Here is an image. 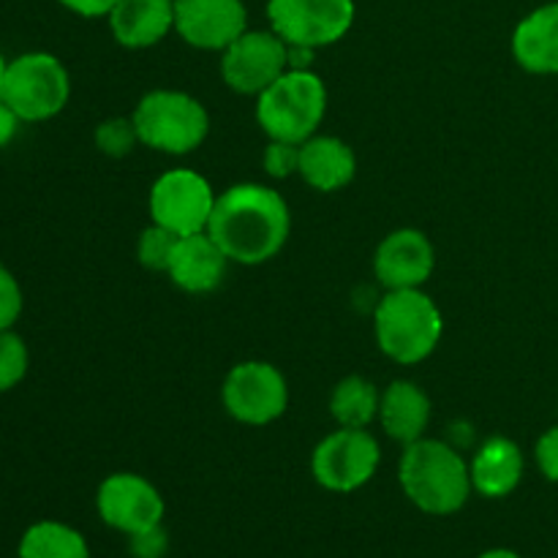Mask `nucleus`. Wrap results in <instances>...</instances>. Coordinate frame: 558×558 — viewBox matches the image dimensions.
<instances>
[{"mask_svg": "<svg viewBox=\"0 0 558 558\" xmlns=\"http://www.w3.org/2000/svg\"><path fill=\"white\" fill-rule=\"evenodd\" d=\"M107 22L120 47L150 49L174 31V0H118Z\"/></svg>", "mask_w": 558, "mask_h": 558, "instance_id": "a211bd4d", "label": "nucleus"}, {"mask_svg": "<svg viewBox=\"0 0 558 558\" xmlns=\"http://www.w3.org/2000/svg\"><path fill=\"white\" fill-rule=\"evenodd\" d=\"M526 472V458L518 441L507 436H490L477 447L474 458L469 461L472 488L483 499H507L515 494Z\"/></svg>", "mask_w": 558, "mask_h": 558, "instance_id": "dca6fc26", "label": "nucleus"}, {"mask_svg": "<svg viewBox=\"0 0 558 558\" xmlns=\"http://www.w3.org/2000/svg\"><path fill=\"white\" fill-rule=\"evenodd\" d=\"M298 174L314 191L336 194V191L347 189L357 174V156L341 136L314 134L300 145Z\"/></svg>", "mask_w": 558, "mask_h": 558, "instance_id": "6ab92c4d", "label": "nucleus"}, {"mask_svg": "<svg viewBox=\"0 0 558 558\" xmlns=\"http://www.w3.org/2000/svg\"><path fill=\"white\" fill-rule=\"evenodd\" d=\"M134 145H140V136H136L134 120L131 118H109L98 123L96 147L104 156L123 158L134 150Z\"/></svg>", "mask_w": 558, "mask_h": 558, "instance_id": "393cba45", "label": "nucleus"}, {"mask_svg": "<svg viewBox=\"0 0 558 558\" xmlns=\"http://www.w3.org/2000/svg\"><path fill=\"white\" fill-rule=\"evenodd\" d=\"M248 31L243 0H174V33L202 52H223Z\"/></svg>", "mask_w": 558, "mask_h": 558, "instance_id": "ddd939ff", "label": "nucleus"}, {"mask_svg": "<svg viewBox=\"0 0 558 558\" xmlns=\"http://www.w3.org/2000/svg\"><path fill=\"white\" fill-rule=\"evenodd\" d=\"M22 287L14 272L0 262V330H14V325L22 316Z\"/></svg>", "mask_w": 558, "mask_h": 558, "instance_id": "bb28decb", "label": "nucleus"}, {"mask_svg": "<svg viewBox=\"0 0 558 558\" xmlns=\"http://www.w3.org/2000/svg\"><path fill=\"white\" fill-rule=\"evenodd\" d=\"M20 114L0 98V147L11 145V140H14L16 131H20Z\"/></svg>", "mask_w": 558, "mask_h": 558, "instance_id": "7c9ffc66", "label": "nucleus"}, {"mask_svg": "<svg viewBox=\"0 0 558 558\" xmlns=\"http://www.w3.org/2000/svg\"><path fill=\"white\" fill-rule=\"evenodd\" d=\"M436 270V248L420 229L403 227L387 234L374 254L376 281L385 292L423 289Z\"/></svg>", "mask_w": 558, "mask_h": 558, "instance_id": "4468645a", "label": "nucleus"}, {"mask_svg": "<svg viewBox=\"0 0 558 558\" xmlns=\"http://www.w3.org/2000/svg\"><path fill=\"white\" fill-rule=\"evenodd\" d=\"M20 558H90L85 534L63 521H36L16 545Z\"/></svg>", "mask_w": 558, "mask_h": 558, "instance_id": "4be33fe9", "label": "nucleus"}, {"mask_svg": "<svg viewBox=\"0 0 558 558\" xmlns=\"http://www.w3.org/2000/svg\"><path fill=\"white\" fill-rule=\"evenodd\" d=\"M5 65H9V60L3 58V52H0V90H3V76H5Z\"/></svg>", "mask_w": 558, "mask_h": 558, "instance_id": "473e14b6", "label": "nucleus"}, {"mask_svg": "<svg viewBox=\"0 0 558 558\" xmlns=\"http://www.w3.org/2000/svg\"><path fill=\"white\" fill-rule=\"evenodd\" d=\"M207 234L232 265H265L287 245L292 213L281 191L265 183H234L218 194Z\"/></svg>", "mask_w": 558, "mask_h": 558, "instance_id": "f257e3e1", "label": "nucleus"}, {"mask_svg": "<svg viewBox=\"0 0 558 558\" xmlns=\"http://www.w3.org/2000/svg\"><path fill=\"white\" fill-rule=\"evenodd\" d=\"M381 390L365 376H343L330 396V414L338 428H371L379 420Z\"/></svg>", "mask_w": 558, "mask_h": 558, "instance_id": "412c9836", "label": "nucleus"}, {"mask_svg": "<svg viewBox=\"0 0 558 558\" xmlns=\"http://www.w3.org/2000/svg\"><path fill=\"white\" fill-rule=\"evenodd\" d=\"M398 483L420 512L434 518L456 515L474 494L466 458L447 441L428 436L403 447Z\"/></svg>", "mask_w": 558, "mask_h": 558, "instance_id": "f03ea898", "label": "nucleus"}, {"mask_svg": "<svg viewBox=\"0 0 558 558\" xmlns=\"http://www.w3.org/2000/svg\"><path fill=\"white\" fill-rule=\"evenodd\" d=\"M0 98L20 114L22 123L58 118L71 98V74L52 52H25L9 60Z\"/></svg>", "mask_w": 558, "mask_h": 558, "instance_id": "423d86ee", "label": "nucleus"}, {"mask_svg": "<svg viewBox=\"0 0 558 558\" xmlns=\"http://www.w3.org/2000/svg\"><path fill=\"white\" fill-rule=\"evenodd\" d=\"M534 463L548 483H558V425L545 430L534 445Z\"/></svg>", "mask_w": 558, "mask_h": 558, "instance_id": "c85d7f7f", "label": "nucleus"}, {"mask_svg": "<svg viewBox=\"0 0 558 558\" xmlns=\"http://www.w3.org/2000/svg\"><path fill=\"white\" fill-rule=\"evenodd\" d=\"M96 512L109 529L131 537L145 529L161 526L167 505L161 490L147 477L136 472H114L98 485Z\"/></svg>", "mask_w": 558, "mask_h": 558, "instance_id": "f8f14e48", "label": "nucleus"}, {"mask_svg": "<svg viewBox=\"0 0 558 558\" xmlns=\"http://www.w3.org/2000/svg\"><path fill=\"white\" fill-rule=\"evenodd\" d=\"M430 417H434V403L428 392L414 381L396 379L381 390L379 425L390 439L401 441L403 447L425 439Z\"/></svg>", "mask_w": 558, "mask_h": 558, "instance_id": "aec40b11", "label": "nucleus"}, {"mask_svg": "<svg viewBox=\"0 0 558 558\" xmlns=\"http://www.w3.org/2000/svg\"><path fill=\"white\" fill-rule=\"evenodd\" d=\"M221 403L243 425H270L289 409L287 376L267 360H243L223 376Z\"/></svg>", "mask_w": 558, "mask_h": 558, "instance_id": "1a4fd4ad", "label": "nucleus"}, {"mask_svg": "<svg viewBox=\"0 0 558 558\" xmlns=\"http://www.w3.org/2000/svg\"><path fill=\"white\" fill-rule=\"evenodd\" d=\"M174 245H178V234H172L169 229L150 221V227L142 229L140 243H136V259H140V265L145 270L167 272L174 254Z\"/></svg>", "mask_w": 558, "mask_h": 558, "instance_id": "b1692460", "label": "nucleus"}, {"mask_svg": "<svg viewBox=\"0 0 558 558\" xmlns=\"http://www.w3.org/2000/svg\"><path fill=\"white\" fill-rule=\"evenodd\" d=\"M289 71V44L276 31H245L221 52V76L229 90L259 96Z\"/></svg>", "mask_w": 558, "mask_h": 558, "instance_id": "9b49d317", "label": "nucleus"}, {"mask_svg": "<svg viewBox=\"0 0 558 558\" xmlns=\"http://www.w3.org/2000/svg\"><path fill=\"white\" fill-rule=\"evenodd\" d=\"M232 262L221 251V245L207 232L178 238L172 262L167 267L169 281L189 294L216 292L227 278Z\"/></svg>", "mask_w": 558, "mask_h": 558, "instance_id": "2eb2a0df", "label": "nucleus"}, {"mask_svg": "<svg viewBox=\"0 0 558 558\" xmlns=\"http://www.w3.org/2000/svg\"><path fill=\"white\" fill-rule=\"evenodd\" d=\"M374 336L381 354L392 363L417 365L439 347L445 316L423 289H396L376 303Z\"/></svg>", "mask_w": 558, "mask_h": 558, "instance_id": "7ed1b4c3", "label": "nucleus"}, {"mask_svg": "<svg viewBox=\"0 0 558 558\" xmlns=\"http://www.w3.org/2000/svg\"><path fill=\"white\" fill-rule=\"evenodd\" d=\"M131 120L140 145L163 156H189L199 150L210 134V112L199 98L185 90L158 87L145 93Z\"/></svg>", "mask_w": 558, "mask_h": 558, "instance_id": "39448f33", "label": "nucleus"}, {"mask_svg": "<svg viewBox=\"0 0 558 558\" xmlns=\"http://www.w3.org/2000/svg\"><path fill=\"white\" fill-rule=\"evenodd\" d=\"M354 0H267V22L289 47H332L352 31Z\"/></svg>", "mask_w": 558, "mask_h": 558, "instance_id": "9d476101", "label": "nucleus"}, {"mask_svg": "<svg viewBox=\"0 0 558 558\" xmlns=\"http://www.w3.org/2000/svg\"><path fill=\"white\" fill-rule=\"evenodd\" d=\"M31 371V352L20 332L0 330V392H11Z\"/></svg>", "mask_w": 558, "mask_h": 558, "instance_id": "5701e85b", "label": "nucleus"}, {"mask_svg": "<svg viewBox=\"0 0 558 558\" xmlns=\"http://www.w3.org/2000/svg\"><path fill=\"white\" fill-rule=\"evenodd\" d=\"M477 558H521V554H515V550L510 548H490L485 550V554H480Z\"/></svg>", "mask_w": 558, "mask_h": 558, "instance_id": "2f4dec72", "label": "nucleus"}, {"mask_svg": "<svg viewBox=\"0 0 558 558\" xmlns=\"http://www.w3.org/2000/svg\"><path fill=\"white\" fill-rule=\"evenodd\" d=\"M510 49L515 63L529 74H558V0L537 5L518 22Z\"/></svg>", "mask_w": 558, "mask_h": 558, "instance_id": "f3484780", "label": "nucleus"}, {"mask_svg": "<svg viewBox=\"0 0 558 558\" xmlns=\"http://www.w3.org/2000/svg\"><path fill=\"white\" fill-rule=\"evenodd\" d=\"M381 447L368 428H336L311 456L316 485L330 494H354L376 477Z\"/></svg>", "mask_w": 558, "mask_h": 558, "instance_id": "0eeeda50", "label": "nucleus"}, {"mask_svg": "<svg viewBox=\"0 0 558 558\" xmlns=\"http://www.w3.org/2000/svg\"><path fill=\"white\" fill-rule=\"evenodd\" d=\"M169 550V534L161 526L145 529L129 537V554L134 558H163Z\"/></svg>", "mask_w": 558, "mask_h": 558, "instance_id": "cd10ccee", "label": "nucleus"}, {"mask_svg": "<svg viewBox=\"0 0 558 558\" xmlns=\"http://www.w3.org/2000/svg\"><path fill=\"white\" fill-rule=\"evenodd\" d=\"M58 3L76 16H85V20H101V16H109V11L114 9L118 0H58Z\"/></svg>", "mask_w": 558, "mask_h": 558, "instance_id": "c756f323", "label": "nucleus"}, {"mask_svg": "<svg viewBox=\"0 0 558 558\" xmlns=\"http://www.w3.org/2000/svg\"><path fill=\"white\" fill-rule=\"evenodd\" d=\"M216 199L218 194L205 174L189 167H178L163 172L150 185L147 207H150L153 223L169 229L178 238H189V234L207 232Z\"/></svg>", "mask_w": 558, "mask_h": 558, "instance_id": "6e6552de", "label": "nucleus"}, {"mask_svg": "<svg viewBox=\"0 0 558 558\" xmlns=\"http://www.w3.org/2000/svg\"><path fill=\"white\" fill-rule=\"evenodd\" d=\"M327 114V85L314 69H289L256 96V123L267 140L303 145Z\"/></svg>", "mask_w": 558, "mask_h": 558, "instance_id": "20e7f679", "label": "nucleus"}, {"mask_svg": "<svg viewBox=\"0 0 558 558\" xmlns=\"http://www.w3.org/2000/svg\"><path fill=\"white\" fill-rule=\"evenodd\" d=\"M262 167H265V172L276 180L292 178L300 169V145H294V142L270 140L265 153H262Z\"/></svg>", "mask_w": 558, "mask_h": 558, "instance_id": "a878e982", "label": "nucleus"}]
</instances>
